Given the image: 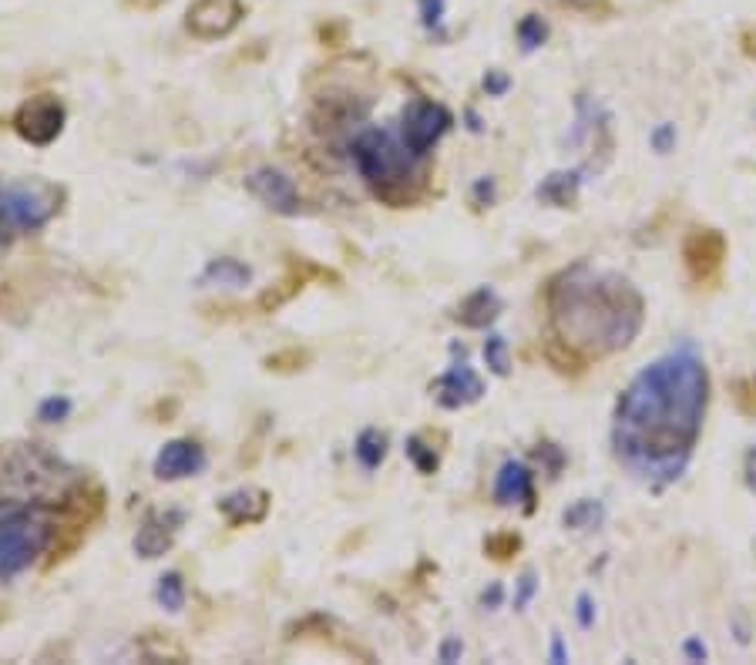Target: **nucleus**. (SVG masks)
I'll return each instance as SVG.
<instances>
[{
  "mask_svg": "<svg viewBox=\"0 0 756 665\" xmlns=\"http://www.w3.org/2000/svg\"><path fill=\"white\" fill-rule=\"evenodd\" d=\"M710 404V373L693 347H679L642 367L618 393L612 447L626 468L656 484H672L693 457Z\"/></svg>",
  "mask_w": 756,
  "mask_h": 665,
  "instance_id": "f257e3e1",
  "label": "nucleus"
},
{
  "mask_svg": "<svg viewBox=\"0 0 756 665\" xmlns=\"http://www.w3.org/2000/svg\"><path fill=\"white\" fill-rule=\"evenodd\" d=\"M82 478L41 444L0 447V581H11L51 552L61 531L57 504Z\"/></svg>",
  "mask_w": 756,
  "mask_h": 665,
  "instance_id": "f03ea898",
  "label": "nucleus"
},
{
  "mask_svg": "<svg viewBox=\"0 0 756 665\" xmlns=\"http://www.w3.org/2000/svg\"><path fill=\"white\" fill-rule=\"evenodd\" d=\"M548 313L559 344L582 357H608L626 350L642 329V293L618 273L575 262L552 280Z\"/></svg>",
  "mask_w": 756,
  "mask_h": 665,
  "instance_id": "7ed1b4c3",
  "label": "nucleus"
},
{
  "mask_svg": "<svg viewBox=\"0 0 756 665\" xmlns=\"http://www.w3.org/2000/svg\"><path fill=\"white\" fill-rule=\"evenodd\" d=\"M347 155L357 175L374 188L377 198L390 203L393 209L410 206L421 195V175L414 159L390 128H360L347 145Z\"/></svg>",
  "mask_w": 756,
  "mask_h": 665,
  "instance_id": "20e7f679",
  "label": "nucleus"
},
{
  "mask_svg": "<svg viewBox=\"0 0 756 665\" xmlns=\"http://www.w3.org/2000/svg\"><path fill=\"white\" fill-rule=\"evenodd\" d=\"M0 195H4V209H8L18 236L44 229L61 209V188L51 182H41V178L0 182Z\"/></svg>",
  "mask_w": 756,
  "mask_h": 665,
  "instance_id": "39448f33",
  "label": "nucleus"
},
{
  "mask_svg": "<svg viewBox=\"0 0 756 665\" xmlns=\"http://www.w3.org/2000/svg\"><path fill=\"white\" fill-rule=\"evenodd\" d=\"M454 124V115L431 98H414L403 111H400V124H397V135L407 145V152L414 159H428L434 152V145L447 135Z\"/></svg>",
  "mask_w": 756,
  "mask_h": 665,
  "instance_id": "423d86ee",
  "label": "nucleus"
},
{
  "mask_svg": "<svg viewBox=\"0 0 756 665\" xmlns=\"http://www.w3.org/2000/svg\"><path fill=\"white\" fill-rule=\"evenodd\" d=\"M64 121H67V111L64 105L54 98V95H37V98H28L14 118H11V128L18 131V139L28 142V145H37V149H47L61 139L64 131Z\"/></svg>",
  "mask_w": 756,
  "mask_h": 665,
  "instance_id": "0eeeda50",
  "label": "nucleus"
},
{
  "mask_svg": "<svg viewBox=\"0 0 756 665\" xmlns=\"http://www.w3.org/2000/svg\"><path fill=\"white\" fill-rule=\"evenodd\" d=\"M242 185H246V192L256 198V203H262L269 212H277V216H300V209H303L296 182L287 172L272 168V165H262V168L249 172L242 178Z\"/></svg>",
  "mask_w": 756,
  "mask_h": 665,
  "instance_id": "6e6552de",
  "label": "nucleus"
},
{
  "mask_svg": "<svg viewBox=\"0 0 756 665\" xmlns=\"http://www.w3.org/2000/svg\"><path fill=\"white\" fill-rule=\"evenodd\" d=\"M682 262H685V273L693 276V283L713 286L726 262V239L716 229H693L682 242Z\"/></svg>",
  "mask_w": 756,
  "mask_h": 665,
  "instance_id": "1a4fd4ad",
  "label": "nucleus"
},
{
  "mask_svg": "<svg viewBox=\"0 0 756 665\" xmlns=\"http://www.w3.org/2000/svg\"><path fill=\"white\" fill-rule=\"evenodd\" d=\"M246 18L242 0H192L185 11V28L202 41L229 37Z\"/></svg>",
  "mask_w": 756,
  "mask_h": 665,
  "instance_id": "9d476101",
  "label": "nucleus"
},
{
  "mask_svg": "<svg viewBox=\"0 0 756 665\" xmlns=\"http://www.w3.org/2000/svg\"><path fill=\"white\" fill-rule=\"evenodd\" d=\"M205 464H209V454H205V447L192 437H175V440H165L152 460V475L165 484H175V481H188V478H198L205 471Z\"/></svg>",
  "mask_w": 756,
  "mask_h": 665,
  "instance_id": "9b49d317",
  "label": "nucleus"
},
{
  "mask_svg": "<svg viewBox=\"0 0 756 665\" xmlns=\"http://www.w3.org/2000/svg\"><path fill=\"white\" fill-rule=\"evenodd\" d=\"M431 393L444 411H461V407H471L485 396V380L474 373V367L464 360V353H461V360L454 353V363L431 383Z\"/></svg>",
  "mask_w": 756,
  "mask_h": 665,
  "instance_id": "f8f14e48",
  "label": "nucleus"
},
{
  "mask_svg": "<svg viewBox=\"0 0 756 665\" xmlns=\"http://www.w3.org/2000/svg\"><path fill=\"white\" fill-rule=\"evenodd\" d=\"M182 521H185L182 511H149L145 521L139 524V531H134V542H131L134 555L145 558V562L162 558L175 545Z\"/></svg>",
  "mask_w": 756,
  "mask_h": 665,
  "instance_id": "ddd939ff",
  "label": "nucleus"
},
{
  "mask_svg": "<svg viewBox=\"0 0 756 665\" xmlns=\"http://www.w3.org/2000/svg\"><path fill=\"white\" fill-rule=\"evenodd\" d=\"M492 494H495V501H498L501 508L521 504V508L531 514V511H534V475H531L528 464H521V460H505L501 468H498V475H495Z\"/></svg>",
  "mask_w": 756,
  "mask_h": 665,
  "instance_id": "4468645a",
  "label": "nucleus"
},
{
  "mask_svg": "<svg viewBox=\"0 0 756 665\" xmlns=\"http://www.w3.org/2000/svg\"><path fill=\"white\" fill-rule=\"evenodd\" d=\"M216 508H219L223 517H226L229 524H236V527H242V524H259V521H266V514H269V491H262V488H236V491H229L226 498H219Z\"/></svg>",
  "mask_w": 756,
  "mask_h": 665,
  "instance_id": "2eb2a0df",
  "label": "nucleus"
},
{
  "mask_svg": "<svg viewBox=\"0 0 756 665\" xmlns=\"http://www.w3.org/2000/svg\"><path fill=\"white\" fill-rule=\"evenodd\" d=\"M195 283L205 290H246L252 283V265H246L236 255H219L202 265Z\"/></svg>",
  "mask_w": 756,
  "mask_h": 665,
  "instance_id": "dca6fc26",
  "label": "nucleus"
},
{
  "mask_svg": "<svg viewBox=\"0 0 756 665\" xmlns=\"http://www.w3.org/2000/svg\"><path fill=\"white\" fill-rule=\"evenodd\" d=\"M505 303L498 296L495 286H477L474 293H467L457 306V323L467 329H488L498 316H501Z\"/></svg>",
  "mask_w": 756,
  "mask_h": 665,
  "instance_id": "f3484780",
  "label": "nucleus"
},
{
  "mask_svg": "<svg viewBox=\"0 0 756 665\" xmlns=\"http://www.w3.org/2000/svg\"><path fill=\"white\" fill-rule=\"evenodd\" d=\"M582 182H585V168L552 172L548 178H541L534 195H538V203L552 206V209H569V206H575V198L582 192Z\"/></svg>",
  "mask_w": 756,
  "mask_h": 665,
  "instance_id": "a211bd4d",
  "label": "nucleus"
},
{
  "mask_svg": "<svg viewBox=\"0 0 756 665\" xmlns=\"http://www.w3.org/2000/svg\"><path fill=\"white\" fill-rule=\"evenodd\" d=\"M387 450H390V440L377 427H364L357 434V440H354V457H357V464L364 471H377L380 464L387 460Z\"/></svg>",
  "mask_w": 756,
  "mask_h": 665,
  "instance_id": "6ab92c4d",
  "label": "nucleus"
},
{
  "mask_svg": "<svg viewBox=\"0 0 756 665\" xmlns=\"http://www.w3.org/2000/svg\"><path fill=\"white\" fill-rule=\"evenodd\" d=\"M155 602H159V609H165V612H172V615H179V612L185 609V602H188V588H185L182 571H165V575H159V581H155Z\"/></svg>",
  "mask_w": 756,
  "mask_h": 665,
  "instance_id": "aec40b11",
  "label": "nucleus"
},
{
  "mask_svg": "<svg viewBox=\"0 0 756 665\" xmlns=\"http://www.w3.org/2000/svg\"><path fill=\"white\" fill-rule=\"evenodd\" d=\"M602 521H605V504L595 501V498H582L572 508H565V514H562V524L572 527V531H592Z\"/></svg>",
  "mask_w": 756,
  "mask_h": 665,
  "instance_id": "412c9836",
  "label": "nucleus"
},
{
  "mask_svg": "<svg viewBox=\"0 0 756 665\" xmlns=\"http://www.w3.org/2000/svg\"><path fill=\"white\" fill-rule=\"evenodd\" d=\"M403 454H407V460L414 464V468L421 471V475H434L438 471V450L424 440V437H407V444H403Z\"/></svg>",
  "mask_w": 756,
  "mask_h": 665,
  "instance_id": "4be33fe9",
  "label": "nucleus"
},
{
  "mask_svg": "<svg viewBox=\"0 0 756 665\" xmlns=\"http://www.w3.org/2000/svg\"><path fill=\"white\" fill-rule=\"evenodd\" d=\"M485 363L495 377H508L511 373V347L501 332H492L485 340Z\"/></svg>",
  "mask_w": 756,
  "mask_h": 665,
  "instance_id": "5701e85b",
  "label": "nucleus"
},
{
  "mask_svg": "<svg viewBox=\"0 0 756 665\" xmlns=\"http://www.w3.org/2000/svg\"><path fill=\"white\" fill-rule=\"evenodd\" d=\"M544 41H548V24H544V18L528 14V18L518 21V44H521L525 54H534Z\"/></svg>",
  "mask_w": 756,
  "mask_h": 665,
  "instance_id": "b1692460",
  "label": "nucleus"
},
{
  "mask_svg": "<svg viewBox=\"0 0 756 665\" xmlns=\"http://www.w3.org/2000/svg\"><path fill=\"white\" fill-rule=\"evenodd\" d=\"M72 411H75L72 396L51 393V396H44V401L37 404V421H41V424H64L67 417H72Z\"/></svg>",
  "mask_w": 756,
  "mask_h": 665,
  "instance_id": "393cba45",
  "label": "nucleus"
},
{
  "mask_svg": "<svg viewBox=\"0 0 756 665\" xmlns=\"http://www.w3.org/2000/svg\"><path fill=\"white\" fill-rule=\"evenodd\" d=\"M418 11H421V24L428 31H438L444 28V14H447V0H418Z\"/></svg>",
  "mask_w": 756,
  "mask_h": 665,
  "instance_id": "a878e982",
  "label": "nucleus"
},
{
  "mask_svg": "<svg viewBox=\"0 0 756 665\" xmlns=\"http://www.w3.org/2000/svg\"><path fill=\"white\" fill-rule=\"evenodd\" d=\"M538 460L544 464V475L548 478H559V471L565 468V450L559 444H541L538 447Z\"/></svg>",
  "mask_w": 756,
  "mask_h": 665,
  "instance_id": "bb28decb",
  "label": "nucleus"
},
{
  "mask_svg": "<svg viewBox=\"0 0 756 665\" xmlns=\"http://www.w3.org/2000/svg\"><path fill=\"white\" fill-rule=\"evenodd\" d=\"M534 595H538V578H534V571H525V575L515 581V612L528 609Z\"/></svg>",
  "mask_w": 756,
  "mask_h": 665,
  "instance_id": "cd10ccee",
  "label": "nucleus"
},
{
  "mask_svg": "<svg viewBox=\"0 0 756 665\" xmlns=\"http://www.w3.org/2000/svg\"><path fill=\"white\" fill-rule=\"evenodd\" d=\"M518 548H521V538H518V535H498V538H488V542H485V552H488L492 558H498V562L511 558Z\"/></svg>",
  "mask_w": 756,
  "mask_h": 665,
  "instance_id": "c85d7f7f",
  "label": "nucleus"
},
{
  "mask_svg": "<svg viewBox=\"0 0 756 665\" xmlns=\"http://www.w3.org/2000/svg\"><path fill=\"white\" fill-rule=\"evenodd\" d=\"M471 198H474V206L477 209H488L495 203V178L492 175H480L471 188Z\"/></svg>",
  "mask_w": 756,
  "mask_h": 665,
  "instance_id": "c756f323",
  "label": "nucleus"
},
{
  "mask_svg": "<svg viewBox=\"0 0 756 665\" xmlns=\"http://www.w3.org/2000/svg\"><path fill=\"white\" fill-rule=\"evenodd\" d=\"M485 91H488V98H505V95L511 91V78H508L505 72L492 68V72L485 75Z\"/></svg>",
  "mask_w": 756,
  "mask_h": 665,
  "instance_id": "7c9ffc66",
  "label": "nucleus"
},
{
  "mask_svg": "<svg viewBox=\"0 0 756 665\" xmlns=\"http://www.w3.org/2000/svg\"><path fill=\"white\" fill-rule=\"evenodd\" d=\"M652 149L659 152V155H666V152H672V145H676V128L672 124H659L656 131H652Z\"/></svg>",
  "mask_w": 756,
  "mask_h": 665,
  "instance_id": "2f4dec72",
  "label": "nucleus"
},
{
  "mask_svg": "<svg viewBox=\"0 0 756 665\" xmlns=\"http://www.w3.org/2000/svg\"><path fill=\"white\" fill-rule=\"evenodd\" d=\"M461 655H464V642H461L457 635H447V639L441 642V648H438V662H444V665L461 662Z\"/></svg>",
  "mask_w": 756,
  "mask_h": 665,
  "instance_id": "473e14b6",
  "label": "nucleus"
},
{
  "mask_svg": "<svg viewBox=\"0 0 756 665\" xmlns=\"http://www.w3.org/2000/svg\"><path fill=\"white\" fill-rule=\"evenodd\" d=\"M501 602H505V588L498 581H492L485 591H480V609H485V612H495Z\"/></svg>",
  "mask_w": 756,
  "mask_h": 665,
  "instance_id": "72a5a7b5",
  "label": "nucleus"
},
{
  "mask_svg": "<svg viewBox=\"0 0 756 665\" xmlns=\"http://www.w3.org/2000/svg\"><path fill=\"white\" fill-rule=\"evenodd\" d=\"M579 609H575V619H579V625L582 629H592V622H595V606H592V595H579V602H575Z\"/></svg>",
  "mask_w": 756,
  "mask_h": 665,
  "instance_id": "f704fd0d",
  "label": "nucleus"
},
{
  "mask_svg": "<svg viewBox=\"0 0 756 665\" xmlns=\"http://www.w3.org/2000/svg\"><path fill=\"white\" fill-rule=\"evenodd\" d=\"M14 236H18V229H14V222H11V216L4 209V195H0V246L11 242Z\"/></svg>",
  "mask_w": 756,
  "mask_h": 665,
  "instance_id": "c9c22d12",
  "label": "nucleus"
},
{
  "mask_svg": "<svg viewBox=\"0 0 756 665\" xmlns=\"http://www.w3.org/2000/svg\"><path fill=\"white\" fill-rule=\"evenodd\" d=\"M743 471H746V488L756 491V444L749 447L746 460H743Z\"/></svg>",
  "mask_w": 756,
  "mask_h": 665,
  "instance_id": "e433bc0d",
  "label": "nucleus"
},
{
  "mask_svg": "<svg viewBox=\"0 0 756 665\" xmlns=\"http://www.w3.org/2000/svg\"><path fill=\"white\" fill-rule=\"evenodd\" d=\"M685 655H690L693 662H703L706 658V645L700 639H690V642H685Z\"/></svg>",
  "mask_w": 756,
  "mask_h": 665,
  "instance_id": "4c0bfd02",
  "label": "nucleus"
},
{
  "mask_svg": "<svg viewBox=\"0 0 756 665\" xmlns=\"http://www.w3.org/2000/svg\"><path fill=\"white\" fill-rule=\"evenodd\" d=\"M552 662H569V648H565V642H562V635H552Z\"/></svg>",
  "mask_w": 756,
  "mask_h": 665,
  "instance_id": "58836bf2",
  "label": "nucleus"
},
{
  "mask_svg": "<svg viewBox=\"0 0 756 665\" xmlns=\"http://www.w3.org/2000/svg\"><path fill=\"white\" fill-rule=\"evenodd\" d=\"M565 4H572L579 11H598V8H605V0H565Z\"/></svg>",
  "mask_w": 756,
  "mask_h": 665,
  "instance_id": "ea45409f",
  "label": "nucleus"
}]
</instances>
